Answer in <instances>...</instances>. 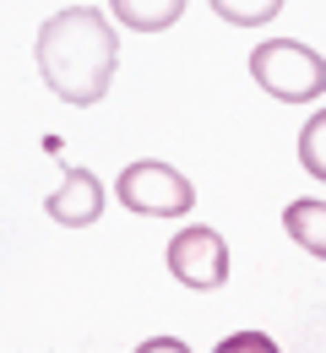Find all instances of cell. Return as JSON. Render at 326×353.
Instances as JSON below:
<instances>
[{"instance_id": "3", "label": "cell", "mask_w": 326, "mask_h": 353, "mask_svg": "<svg viewBox=\"0 0 326 353\" xmlns=\"http://www.w3.org/2000/svg\"><path fill=\"white\" fill-rule=\"evenodd\" d=\"M114 196L136 218H185L190 207H196V185L174 163H158V158L125 163V174L114 179Z\"/></svg>"}, {"instance_id": "11", "label": "cell", "mask_w": 326, "mask_h": 353, "mask_svg": "<svg viewBox=\"0 0 326 353\" xmlns=\"http://www.w3.org/2000/svg\"><path fill=\"white\" fill-rule=\"evenodd\" d=\"M141 353H185V343H174V337H152Z\"/></svg>"}, {"instance_id": "4", "label": "cell", "mask_w": 326, "mask_h": 353, "mask_svg": "<svg viewBox=\"0 0 326 353\" xmlns=\"http://www.w3.org/2000/svg\"><path fill=\"white\" fill-rule=\"evenodd\" d=\"M163 261H169V272H174V283H185V288H196V294H212V288L229 283V245H223V234L207 228V223L180 228V234L169 239Z\"/></svg>"}, {"instance_id": "9", "label": "cell", "mask_w": 326, "mask_h": 353, "mask_svg": "<svg viewBox=\"0 0 326 353\" xmlns=\"http://www.w3.org/2000/svg\"><path fill=\"white\" fill-rule=\"evenodd\" d=\"M299 158H305V169L316 179H326V114H316L310 125H305V136H299Z\"/></svg>"}, {"instance_id": "8", "label": "cell", "mask_w": 326, "mask_h": 353, "mask_svg": "<svg viewBox=\"0 0 326 353\" xmlns=\"http://www.w3.org/2000/svg\"><path fill=\"white\" fill-rule=\"evenodd\" d=\"M212 11L234 28H267L283 11V0H212Z\"/></svg>"}, {"instance_id": "7", "label": "cell", "mask_w": 326, "mask_h": 353, "mask_svg": "<svg viewBox=\"0 0 326 353\" xmlns=\"http://www.w3.org/2000/svg\"><path fill=\"white\" fill-rule=\"evenodd\" d=\"M283 228H288V239H294L299 250L326 256V201H321V196H310V201H288Z\"/></svg>"}, {"instance_id": "6", "label": "cell", "mask_w": 326, "mask_h": 353, "mask_svg": "<svg viewBox=\"0 0 326 353\" xmlns=\"http://www.w3.org/2000/svg\"><path fill=\"white\" fill-rule=\"evenodd\" d=\"M109 11H114V22H125L131 33H163V28L180 22L185 0H109Z\"/></svg>"}, {"instance_id": "5", "label": "cell", "mask_w": 326, "mask_h": 353, "mask_svg": "<svg viewBox=\"0 0 326 353\" xmlns=\"http://www.w3.org/2000/svg\"><path fill=\"white\" fill-rule=\"evenodd\" d=\"M44 212L60 228H88V223L103 218V185H98V174H88V169H65V179H60V190L44 201Z\"/></svg>"}, {"instance_id": "2", "label": "cell", "mask_w": 326, "mask_h": 353, "mask_svg": "<svg viewBox=\"0 0 326 353\" xmlns=\"http://www.w3.org/2000/svg\"><path fill=\"white\" fill-rule=\"evenodd\" d=\"M250 77L278 103H316L326 92V60L321 49L299 44V39H267L250 49Z\"/></svg>"}, {"instance_id": "10", "label": "cell", "mask_w": 326, "mask_h": 353, "mask_svg": "<svg viewBox=\"0 0 326 353\" xmlns=\"http://www.w3.org/2000/svg\"><path fill=\"white\" fill-rule=\"evenodd\" d=\"M239 348H261V353H272V337H261V332H239V337H229V343H223V353H239Z\"/></svg>"}, {"instance_id": "1", "label": "cell", "mask_w": 326, "mask_h": 353, "mask_svg": "<svg viewBox=\"0 0 326 353\" xmlns=\"http://www.w3.org/2000/svg\"><path fill=\"white\" fill-rule=\"evenodd\" d=\"M33 54H39L44 88L65 103H77V109H88V103H103V92L114 82L120 39H114V28L98 6H65L39 28Z\"/></svg>"}]
</instances>
